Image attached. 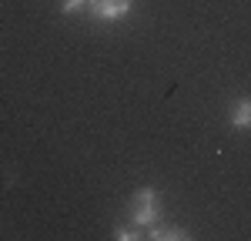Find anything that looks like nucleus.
Segmentation results:
<instances>
[{
	"label": "nucleus",
	"instance_id": "1",
	"mask_svg": "<svg viewBox=\"0 0 251 241\" xmlns=\"http://www.w3.org/2000/svg\"><path fill=\"white\" fill-rule=\"evenodd\" d=\"M131 218H134L137 228H151V224H157V218H161V198H157L154 188H141L134 198H131Z\"/></svg>",
	"mask_w": 251,
	"mask_h": 241
},
{
	"label": "nucleus",
	"instance_id": "2",
	"mask_svg": "<svg viewBox=\"0 0 251 241\" xmlns=\"http://www.w3.org/2000/svg\"><path fill=\"white\" fill-rule=\"evenodd\" d=\"M134 7V0H87V10L97 20H121Z\"/></svg>",
	"mask_w": 251,
	"mask_h": 241
},
{
	"label": "nucleus",
	"instance_id": "3",
	"mask_svg": "<svg viewBox=\"0 0 251 241\" xmlns=\"http://www.w3.org/2000/svg\"><path fill=\"white\" fill-rule=\"evenodd\" d=\"M231 127H234V131H248V127H251V97L234 100V107H231Z\"/></svg>",
	"mask_w": 251,
	"mask_h": 241
},
{
	"label": "nucleus",
	"instance_id": "4",
	"mask_svg": "<svg viewBox=\"0 0 251 241\" xmlns=\"http://www.w3.org/2000/svg\"><path fill=\"white\" fill-rule=\"evenodd\" d=\"M144 235H148L151 241H181V238H188V231H184V228H174V224H151Z\"/></svg>",
	"mask_w": 251,
	"mask_h": 241
},
{
	"label": "nucleus",
	"instance_id": "5",
	"mask_svg": "<svg viewBox=\"0 0 251 241\" xmlns=\"http://www.w3.org/2000/svg\"><path fill=\"white\" fill-rule=\"evenodd\" d=\"M137 235H141V231H137V224H131V228H127V224H117L114 228V238H137Z\"/></svg>",
	"mask_w": 251,
	"mask_h": 241
},
{
	"label": "nucleus",
	"instance_id": "6",
	"mask_svg": "<svg viewBox=\"0 0 251 241\" xmlns=\"http://www.w3.org/2000/svg\"><path fill=\"white\" fill-rule=\"evenodd\" d=\"M84 7H87V0H60V10H64V14H77Z\"/></svg>",
	"mask_w": 251,
	"mask_h": 241
}]
</instances>
